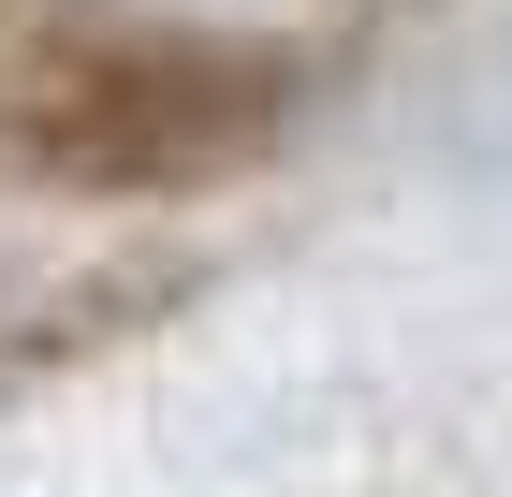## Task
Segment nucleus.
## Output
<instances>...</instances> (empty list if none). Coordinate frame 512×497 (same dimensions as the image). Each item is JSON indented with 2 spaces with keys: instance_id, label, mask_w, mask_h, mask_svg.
<instances>
[{
  "instance_id": "1",
  "label": "nucleus",
  "mask_w": 512,
  "mask_h": 497,
  "mask_svg": "<svg viewBox=\"0 0 512 497\" xmlns=\"http://www.w3.org/2000/svg\"><path fill=\"white\" fill-rule=\"evenodd\" d=\"M308 117V59L278 30H205V15H74L0 59V176L88 205H176L220 191Z\"/></svg>"
},
{
  "instance_id": "2",
  "label": "nucleus",
  "mask_w": 512,
  "mask_h": 497,
  "mask_svg": "<svg viewBox=\"0 0 512 497\" xmlns=\"http://www.w3.org/2000/svg\"><path fill=\"white\" fill-rule=\"evenodd\" d=\"M205 278H220V264H205V249H161V234L0 264V410L88 381V366H118V351H147L161 322H191V307H205Z\"/></svg>"
}]
</instances>
